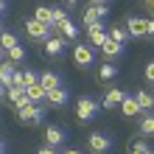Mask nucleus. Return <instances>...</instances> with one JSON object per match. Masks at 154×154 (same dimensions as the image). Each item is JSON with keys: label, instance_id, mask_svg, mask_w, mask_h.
I'll return each mask as SVG.
<instances>
[{"label": "nucleus", "instance_id": "cd10ccee", "mask_svg": "<svg viewBox=\"0 0 154 154\" xmlns=\"http://www.w3.org/2000/svg\"><path fill=\"white\" fill-rule=\"evenodd\" d=\"M23 79H25V87H28V84H37V81H39V73H34V70H23Z\"/></svg>", "mask_w": 154, "mask_h": 154}, {"label": "nucleus", "instance_id": "412c9836", "mask_svg": "<svg viewBox=\"0 0 154 154\" xmlns=\"http://www.w3.org/2000/svg\"><path fill=\"white\" fill-rule=\"evenodd\" d=\"M106 37L109 39H115V42H129V34H126V28L123 25H112V28H106Z\"/></svg>", "mask_w": 154, "mask_h": 154}, {"label": "nucleus", "instance_id": "20e7f679", "mask_svg": "<svg viewBox=\"0 0 154 154\" xmlns=\"http://www.w3.org/2000/svg\"><path fill=\"white\" fill-rule=\"evenodd\" d=\"M73 62H76L79 67H90V65L95 62V48H93L90 42L76 45V48H73Z\"/></svg>", "mask_w": 154, "mask_h": 154}, {"label": "nucleus", "instance_id": "9b49d317", "mask_svg": "<svg viewBox=\"0 0 154 154\" xmlns=\"http://www.w3.org/2000/svg\"><path fill=\"white\" fill-rule=\"evenodd\" d=\"M126 34H129V39L146 37V20H143V17H129V20H126Z\"/></svg>", "mask_w": 154, "mask_h": 154}, {"label": "nucleus", "instance_id": "1a4fd4ad", "mask_svg": "<svg viewBox=\"0 0 154 154\" xmlns=\"http://www.w3.org/2000/svg\"><path fill=\"white\" fill-rule=\"evenodd\" d=\"M42 45H45V53H48V56L59 59L62 53H65V45H67V39H65V37H48Z\"/></svg>", "mask_w": 154, "mask_h": 154}, {"label": "nucleus", "instance_id": "79ce46f5", "mask_svg": "<svg viewBox=\"0 0 154 154\" xmlns=\"http://www.w3.org/2000/svg\"><path fill=\"white\" fill-rule=\"evenodd\" d=\"M146 154H154V151H151V149H149V151H146Z\"/></svg>", "mask_w": 154, "mask_h": 154}, {"label": "nucleus", "instance_id": "f03ea898", "mask_svg": "<svg viewBox=\"0 0 154 154\" xmlns=\"http://www.w3.org/2000/svg\"><path fill=\"white\" fill-rule=\"evenodd\" d=\"M95 115H98V101L90 98V95H81L79 101H76V118H79V123L93 121Z\"/></svg>", "mask_w": 154, "mask_h": 154}, {"label": "nucleus", "instance_id": "4c0bfd02", "mask_svg": "<svg viewBox=\"0 0 154 154\" xmlns=\"http://www.w3.org/2000/svg\"><path fill=\"white\" fill-rule=\"evenodd\" d=\"M65 3H67V6H76V3H79V0H65Z\"/></svg>", "mask_w": 154, "mask_h": 154}, {"label": "nucleus", "instance_id": "0eeeda50", "mask_svg": "<svg viewBox=\"0 0 154 154\" xmlns=\"http://www.w3.org/2000/svg\"><path fill=\"white\" fill-rule=\"evenodd\" d=\"M70 101V90L62 84V87H53V90H48L45 93V104L48 106H65Z\"/></svg>", "mask_w": 154, "mask_h": 154}, {"label": "nucleus", "instance_id": "c85d7f7f", "mask_svg": "<svg viewBox=\"0 0 154 154\" xmlns=\"http://www.w3.org/2000/svg\"><path fill=\"white\" fill-rule=\"evenodd\" d=\"M11 81H14V87H25V79H23V70H20V67L11 73Z\"/></svg>", "mask_w": 154, "mask_h": 154}, {"label": "nucleus", "instance_id": "6ab92c4d", "mask_svg": "<svg viewBox=\"0 0 154 154\" xmlns=\"http://www.w3.org/2000/svg\"><path fill=\"white\" fill-rule=\"evenodd\" d=\"M56 28H59V37H65V39H76L79 37V28L70 23V17H67V20H62Z\"/></svg>", "mask_w": 154, "mask_h": 154}, {"label": "nucleus", "instance_id": "473e14b6", "mask_svg": "<svg viewBox=\"0 0 154 154\" xmlns=\"http://www.w3.org/2000/svg\"><path fill=\"white\" fill-rule=\"evenodd\" d=\"M62 154H81V151H79V149H65Z\"/></svg>", "mask_w": 154, "mask_h": 154}, {"label": "nucleus", "instance_id": "7c9ffc66", "mask_svg": "<svg viewBox=\"0 0 154 154\" xmlns=\"http://www.w3.org/2000/svg\"><path fill=\"white\" fill-rule=\"evenodd\" d=\"M146 39H154V20H146Z\"/></svg>", "mask_w": 154, "mask_h": 154}, {"label": "nucleus", "instance_id": "2f4dec72", "mask_svg": "<svg viewBox=\"0 0 154 154\" xmlns=\"http://www.w3.org/2000/svg\"><path fill=\"white\" fill-rule=\"evenodd\" d=\"M146 81H151V84H154V62H149V65H146Z\"/></svg>", "mask_w": 154, "mask_h": 154}, {"label": "nucleus", "instance_id": "dca6fc26", "mask_svg": "<svg viewBox=\"0 0 154 154\" xmlns=\"http://www.w3.org/2000/svg\"><path fill=\"white\" fill-rule=\"evenodd\" d=\"M134 101L140 104L143 112H151L154 109V95L149 93V90H134Z\"/></svg>", "mask_w": 154, "mask_h": 154}, {"label": "nucleus", "instance_id": "e433bc0d", "mask_svg": "<svg viewBox=\"0 0 154 154\" xmlns=\"http://www.w3.org/2000/svg\"><path fill=\"white\" fill-rule=\"evenodd\" d=\"M146 6H149V8H151V11H154V0H146Z\"/></svg>", "mask_w": 154, "mask_h": 154}, {"label": "nucleus", "instance_id": "2eb2a0df", "mask_svg": "<svg viewBox=\"0 0 154 154\" xmlns=\"http://www.w3.org/2000/svg\"><path fill=\"white\" fill-rule=\"evenodd\" d=\"M87 37H90L87 42L93 45V48H101L104 39H106V25L101 23V25H95V28H90V31H87Z\"/></svg>", "mask_w": 154, "mask_h": 154}, {"label": "nucleus", "instance_id": "a19ab883", "mask_svg": "<svg viewBox=\"0 0 154 154\" xmlns=\"http://www.w3.org/2000/svg\"><path fill=\"white\" fill-rule=\"evenodd\" d=\"M95 3H106V0H95Z\"/></svg>", "mask_w": 154, "mask_h": 154}, {"label": "nucleus", "instance_id": "bb28decb", "mask_svg": "<svg viewBox=\"0 0 154 154\" xmlns=\"http://www.w3.org/2000/svg\"><path fill=\"white\" fill-rule=\"evenodd\" d=\"M51 11H53V28H56V25H59L62 20H67V11H65V8H62V6L51 8Z\"/></svg>", "mask_w": 154, "mask_h": 154}, {"label": "nucleus", "instance_id": "ddd939ff", "mask_svg": "<svg viewBox=\"0 0 154 154\" xmlns=\"http://www.w3.org/2000/svg\"><path fill=\"white\" fill-rule=\"evenodd\" d=\"M121 112H123L126 118H134V115H143V109H140V104L134 101V95H132V93H126V95H123V101H121Z\"/></svg>", "mask_w": 154, "mask_h": 154}, {"label": "nucleus", "instance_id": "f3484780", "mask_svg": "<svg viewBox=\"0 0 154 154\" xmlns=\"http://www.w3.org/2000/svg\"><path fill=\"white\" fill-rule=\"evenodd\" d=\"M39 84H42L45 90H53V87H62L65 81H62V76H59V73H53V70H45V73L39 76Z\"/></svg>", "mask_w": 154, "mask_h": 154}, {"label": "nucleus", "instance_id": "7ed1b4c3", "mask_svg": "<svg viewBox=\"0 0 154 154\" xmlns=\"http://www.w3.org/2000/svg\"><path fill=\"white\" fill-rule=\"evenodd\" d=\"M87 149H90V154H109L112 151V137L104 134V132H93V134H87Z\"/></svg>", "mask_w": 154, "mask_h": 154}, {"label": "nucleus", "instance_id": "423d86ee", "mask_svg": "<svg viewBox=\"0 0 154 154\" xmlns=\"http://www.w3.org/2000/svg\"><path fill=\"white\" fill-rule=\"evenodd\" d=\"M65 143H67V132L62 126H45V146L62 149Z\"/></svg>", "mask_w": 154, "mask_h": 154}, {"label": "nucleus", "instance_id": "ea45409f", "mask_svg": "<svg viewBox=\"0 0 154 154\" xmlns=\"http://www.w3.org/2000/svg\"><path fill=\"white\" fill-rule=\"evenodd\" d=\"M0 34H3V23H0Z\"/></svg>", "mask_w": 154, "mask_h": 154}, {"label": "nucleus", "instance_id": "a211bd4d", "mask_svg": "<svg viewBox=\"0 0 154 154\" xmlns=\"http://www.w3.org/2000/svg\"><path fill=\"white\" fill-rule=\"evenodd\" d=\"M25 93H28L31 104H45V93H48V90L37 81V84H28V87H25Z\"/></svg>", "mask_w": 154, "mask_h": 154}, {"label": "nucleus", "instance_id": "b1692460", "mask_svg": "<svg viewBox=\"0 0 154 154\" xmlns=\"http://www.w3.org/2000/svg\"><path fill=\"white\" fill-rule=\"evenodd\" d=\"M14 45H20V42H17V37H14V34H11V31H3V34H0V48H3L6 53H8V51H11V48H14Z\"/></svg>", "mask_w": 154, "mask_h": 154}, {"label": "nucleus", "instance_id": "39448f33", "mask_svg": "<svg viewBox=\"0 0 154 154\" xmlns=\"http://www.w3.org/2000/svg\"><path fill=\"white\" fill-rule=\"evenodd\" d=\"M25 34H28L31 39H37V42H45L51 37V25H45V23H39V20H25Z\"/></svg>", "mask_w": 154, "mask_h": 154}, {"label": "nucleus", "instance_id": "f8f14e48", "mask_svg": "<svg viewBox=\"0 0 154 154\" xmlns=\"http://www.w3.org/2000/svg\"><path fill=\"white\" fill-rule=\"evenodd\" d=\"M6 98L17 106V109L31 104V98H28V93H25V87H8V90H6Z\"/></svg>", "mask_w": 154, "mask_h": 154}, {"label": "nucleus", "instance_id": "5701e85b", "mask_svg": "<svg viewBox=\"0 0 154 154\" xmlns=\"http://www.w3.org/2000/svg\"><path fill=\"white\" fill-rule=\"evenodd\" d=\"M115 76H118V67L112 65V62H104V65L98 67V79H101V81H109Z\"/></svg>", "mask_w": 154, "mask_h": 154}, {"label": "nucleus", "instance_id": "a878e982", "mask_svg": "<svg viewBox=\"0 0 154 154\" xmlns=\"http://www.w3.org/2000/svg\"><path fill=\"white\" fill-rule=\"evenodd\" d=\"M149 149H151V146H149L146 140H134L132 146H129V154H146Z\"/></svg>", "mask_w": 154, "mask_h": 154}, {"label": "nucleus", "instance_id": "393cba45", "mask_svg": "<svg viewBox=\"0 0 154 154\" xmlns=\"http://www.w3.org/2000/svg\"><path fill=\"white\" fill-rule=\"evenodd\" d=\"M8 59H11L14 65H20V62H25V48H23V45H14V48L8 51Z\"/></svg>", "mask_w": 154, "mask_h": 154}, {"label": "nucleus", "instance_id": "72a5a7b5", "mask_svg": "<svg viewBox=\"0 0 154 154\" xmlns=\"http://www.w3.org/2000/svg\"><path fill=\"white\" fill-rule=\"evenodd\" d=\"M6 14V0H0V17Z\"/></svg>", "mask_w": 154, "mask_h": 154}, {"label": "nucleus", "instance_id": "4be33fe9", "mask_svg": "<svg viewBox=\"0 0 154 154\" xmlns=\"http://www.w3.org/2000/svg\"><path fill=\"white\" fill-rule=\"evenodd\" d=\"M34 20H39V23H45V25H51V28H53V11H51L48 6H37Z\"/></svg>", "mask_w": 154, "mask_h": 154}, {"label": "nucleus", "instance_id": "9d476101", "mask_svg": "<svg viewBox=\"0 0 154 154\" xmlns=\"http://www.w3.org/2000/svg\"><path fill=\"white\" fill-rule=\"evenodd\" d=\"M98 51L106 56V62H112V59H118V56H123V51H126V48H123V42H115V39L106 37V39H104V45H101Z\"/></svg>", "mask_w": 154, "mask_h": 154}, {"label": "nucleus", "instance_id": "4468645a", "mask_svg": "<svg viewBox=\"0 0 154 154\" xmlns=\"http://www.w3.org/2000/svg\"><path fill=\"white\" fill-rule=\"evenodd\" d=\"M123 95H126V90H106V93H104V109H115V106H121V101H123Z\"/></svg>", "mask_w": 154, "mask_h": 154}, {"label": "nucleus", "instance_id": "6e6552de", "mask_svg": "<svg viewBox=\"0 0 154 154\" xmlns=\"http://www.w3.org/2000/svg\"><path fill=\"white\" fill-rule=\"evenodd\" d=\"M109 17V3H95L90 0V6L84 8V17L81 20H106Z\"/></svg>", "mask_w": 154, "mask_h": 154}, {"label": "nucleus", "instance_id": "c756f323", "mask_svg": "<svg viewBox=\"0 0 154 154\" xmlns=\"http://www.w3.org/2000/svg\"><path fill=\"white\" fill-rule=\"evenodd\" d=\"M37 154H62V151H59V149H53V146H45V143H42Z\"/></svg>", "mask_w": 154, "mask_h": 154}, {"label": "nucleus", "instance_id": "f704fd0d", "mask_svg": "<svg viewBox=\"0 0 154 154\" xmlns=\"http://www.w3.org/2000/svg\"><path fill=\"white\" fill-rule=\"evenodd\" d=\"M3 98H6V87L0 84V104H3Z\"/></svg>", "mask_w": 154, "mask_h": 154}, {"label": "nucleus", "instance_id": "f257e3e1", "mask_svg": "<svg viewBox=\"0 0 154 154\" xmlns=\"http://www.w3.org/2000/svg\"><path fill=\"white\" fill-rule=\"evenodd\" d=\"M17 118H20V123L39 126V123L45 121V104H28V106H20V109H17Z\"/></svg>", "mask_w": 154, "mask_h": 154}, {"label": "nucleus", "instance_id": "58836bf2", "mask_svg": "<svg viewBox=\"0 0 154 154\" xmlns=\"http://www.w3.org/2000/svg\"><path fill=\"white\" fill-rule=\"evenodd\" d=\"M3 53H6V51H3V48H0V62H3Z\"/></svg>", "mask_w": 154, "mask_h": 154}, {"label": "nucleus", "instance_id": "c9c22d12", "mask_svg": "<svg viewBox=\"0 0 154 154\" xmlns=\"http://www.w3.org/2000/svg\"><path fill=\"white\" fill-rule=\"evenodd\" d=\"M0 154H6V143L3 140H0Z\"/></svg>", "mask_w": 154, "mask_h": 154}, {"label": "nucleus", "instance_id": "aec40b11", "mask_svg": "<svg viewBox=\"0 0 154 154\" xmlns=\"http://www.w3.org/2000/svg\"><path fill=\"white\" fill-rule=\"evenodd\" d=\"M140 134L154 137V115L151 112H143V118H140Z\"/></svg>", "mask_w": 154, "mask_h": 154}]
</instances>
